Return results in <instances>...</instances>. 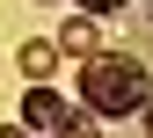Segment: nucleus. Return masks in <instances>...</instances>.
Returning <instances> with one entry per match:
<instances>
[{
	"label": "nucleus",
	"instance_id": "1",
	"mask_svg": "<svg viewBox=\"0 0 153 138\" xmlns=\"http://www.w3.org/2000/svg\"><path fill=\"white\" fill-rule=\"evenodd\" d=\"M153 94V73L124 51H88L80 58V102L95 116H139V102Z\"/></svg>",
	"mask_w": 153,
	"mask_h": 138
},
{
	"label": "nucleus",
	"instance_id": "2",
	"mask_svg": "<svg viewBox=\"0 0 153 138\" xmlns=\"http://www.w3.org/2000/svg\"><path fill=\"white\" fill-rule=\"evenodd\" d=\"M66 109H73V102H66L51 80H29V87H22V124H29V131H66Z\"/></svg>",
	"mask_w": 153,
	"mask_h": 138
},
{
	"label": "nucleus",
	"instance_id": "3",
	"mask_svg": "<svg viewBox=\"0 0 153 138\" xmlns=\"http://www.w3.org/2000/svg\"><path fill=\"white\" fill-rule=\"evenodd\" d=\"M95 22H102V15H88V7L73 15V22H66L59 36H51V44H59V58H73V66H80L88 51H102V29H95Z\"/></svg>",
	"mask_w": 153,
	"mask_h": 138
},
{
	"label": "nucleus",
	"instance_id": "4",
	"mask_svg": "<svg viewBox=\"0 0 153 138\" xmlns=\"http://www.w3.org/2000/svg\"><path fill=\"white\" fill-rule=\"evenodd\" d=\"M15 66H22V80H51V73H59L66 58H59V44H51V36H22Z\"/></svg>",
	"mask_w": 153,
	"mask_h": 138
},
{
	"label": "nucleus",
	"instance_id": "5",
	"mask_svg": "<svg viewBox=\"0 0 153 138\" xmlns=\"http://www.w3.org/2000/svg\"><path fill=\"white\" fill-rule=\"evenodd\" d=\"M80 7H88V15H117L124 0H80Z\"/></svg>",
	"mask_w": 153,
	"mask_h": 138
}]
</instances>
